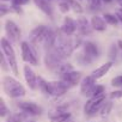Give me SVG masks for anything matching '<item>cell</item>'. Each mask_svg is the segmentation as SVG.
Masks as SVG:
<instances>
[{"instance_id":"34","label":"cell","mask_w":122,"mask_h":122,"mask_svg":"<svg viewBox=\"0 0 122 122\" xmlns=\"http://www.w3.org/2000/svg\"><path fill=\"white\" fill-rule=\"evenodd\" d=\"M117 46L122 49V40H118V41H117Z\"/></svg>"},{"instance_id":"17","label":"cell","mask_w":122,"mask_h":122,"mask_svg":"<svg viewBox=\"0 0 122 122\" xmlns=\"http://www.w3.org/2000/svg\"><path fill=\"white\" fill-rule=\"evenodd\" d=\"M91 26L96 31H104L107 29V22L99 16H93L91 18Z\"/></svg>"},{"instance_id":"24","label":"cell","mask_w":122,"mask_h":122,"mask_svg":"<svg viewBox=\"0 0 122 122\" xmlns=\"http://www.w3.org/2000/svg\"><path fill=\"white\" fill-rule=\"evenodd\" d=\"M7 112H9V109H7V107L5 104V101L3 98H0V116L5 117L7 115Z\"/></svg>"},{"instance_id":"18","label":"cell","mask_w":122,"mask_h":122,"mask_svg":"<svg viewBox=\"0 0 122 122\" xmlns=\"http://www.w3.org/2000/svg\"><path fill=\"white\" fill-rule=\"evenodd\" d=\"M84 53L87 54L90 57H98L99 56V51H98V48L95 43L92 42H85L84 43Z\"/></svg>"},{"instance_id":"14","label":"cell","mask_w":122,"mask_h":122,"mask_svg":"<svg viewBox=\"0 0 122 122\" xmlns=\"http://www.w3.org/2000/svg\"><path fill=\"white\" fill-rule=\"evenodd\" d=\"M77 28H78L80 35L85 36V35H90L91 34V28L92 26H90L89 20L85 17H79L78 20H77Z\"/></svg>"},{"instance_id":"15","label":"cell","mask_w":122,"mask_h":122,"mask_svg":"<svg viewBox=\"0 0 122 122\" xmlns=\"http://www.w3.org/2000/svg\"><path fill=\"white\" fill-rule=\"evenodd\" d=\"M51 87H53V96H61V95L66 93L70 89L62 80L51 81Z\"/></svg>"},{"instance_id":"29","label":"cell","mask_w":122,"mask_h":122,"mask_svg":"<svg viewBox=\"0 0 122 122\" xmlns=\"http://www.w3.org/2000/svg\"><path fill=\"white\" fill-rule=\"evenodd\" d=\"M111 85L112 86H122V76H118V77H116V78H114L112 80H111Z\"/></svg>"},{"instance_id":"33","label":"cell","mask_w":122,"mask_h":122,"mask_svg":"<svg viewBox=\"0 0 122 122\" xmlns=\"http://www.w3.org/2000/svg\"><path fill=\"white\" fill-rule=\"evenodd\" d=\"M115 16H116L117 19L122 23V9H117V10L115 11Z\"/></svg>"},{"instance_id":"23","label":"cell","mask_w":122,"mask_h":122,"mask_svg":"<svg viewBox=\"0 0 122 122\" xmlns=\"http://www.w3.org/2000/svg\"><path fill=\"white\" fill-rule=\"evenodd\" d=\"M70 5H71V7H72V10L76 12V13H83V7H81V5L79 4V3H77L76 0H70Z\"/></svg>"},{"instance_id":"20","label":"cell","mask_w":122,"mask_h":122,"mask_svg":"<svg viewBox=\"0 0 122 122\" xmlns=\"http://www.w3.org/2000/svg\"><path fill=\"white\" fill-rule=\"evenodd\" d=\"M103 18H104V20H105L108 24H110V25H117V23L120 22L115 15H110V13H104Z\"/></svg>"},{"instance_id":"6","label":"cell","mask_w":122,"mask_h":122,"mask_svg":"<svg viewBox=\"0 0 122 122\" xmlns=\"http://www.w3.org/2000/svg\"><path fill=\"white\" fill-rule=\"evenodd\" d=\"M105 101V95H101V96H95L92 98H90L86 104L84 105V112L87 115H92L95 114L104 103Z\"/></svg>"},{"instance_id":"26","label":"cell","mask_w":122,"mask_h":122,"mask_svg":"<svg viewBox=\"0 0 122 122\" xmlns=\"http://www.w3.org/2000/svg\"><path fill=\"white\" fill-rule=\"evenodd\" d=\"M104 90H105V89H104L103 85H96V87L93 89V92H92V97L104 95Z\"/></svg>"},{"instance_id":"21","label":"cell","mask_w":122,"mask_h":122,"mask_svg":"<svg viewBox=\"0 0 122 122\" xmlns=\"http://www.w3.org/2000/svg\"><path fill=\"white\" fill-rule=\"evenodd\" d=\"M71 71H73V67H72L71 64H64V65H61V66L56 70V72H57L60 76L66 74V73H68V72H71Z\"/></svg>"},{"instance_id":"12","label":"cell","mask_w":122,"mask_h":122,"mask_svg":"<svg viewBox=\"0 0 122 122\" xmlns=\"http://www.w3.org/2000/svg\"><path fill=\"white\" fill-rule=\"evenodd\" d=\"M76 29H77V23L74 22V19H72L71 17H65L64 24H62V26H61L62 32L67 36H71V35L74 34Z\"/></svg>"},{"instance_id":"7","label":"cell","mask_w":122,"mask_h":122,"mask_svg":"<svg viewBox=\"0 0 122 122\" xmlns=\"http://www.w3.org/2000/svg\"><path fill=\"white\" fill-rule=\"evenodd\" d=\"M5 30L9 36V38L12 42H18L22 37V30L20 28L13 22V20H6L5 23Z\"/></svg>"},{"instance_id":"19","label":"cell","mask_w":122,"mask_h":122,"mask_svg":"<svg viewBox=\"0 0 122 122\" xmlns=\"http://www.w3.org/2000/svg\"><path fill=\"white\" fill-rule=\"evenodd\" d=\"M37 85H38L40 90H41L44 95H51V96H53L51 83H48V81L44 80L42 77H38V78H37Z\"/></svg>"},{"instance_id":"9","label":"cell","mask_w":122,"mask_h":122,"mask_svg":"<svg viewBox=\"0 0 122 122\" xmlns=\"http://www.w3.org/2000/svg\"><path fill=\"white\" fill-rule=\"evenodd\" d=\"M80 79H81V73L80 72H76V71H71L66 74H62L61 76V79L68 87H72V86H76L77 84L80 83Z\"/></svg>"},{"instance_id":"27","label":"cell","mask_w":122,"mask_h":122,"mask_svg":"<svg viewBox=\"0 0 122 122\" xmlns=\"http://www.w3.org/2000/svg\"><path fill=\"white\" fill-rule=\"evenodd\" d=\"M70 7H71V5L68 3H66V1H62V3L59 4V9H60V11L62 13H67L70 11Z\"/></svg>"},{"instance_id":"11","label":"cell","mask_w":122,"mask_h":122,"mask_svg":"<svg viewBox=\"0 0 122 122\" xmlns=\"http://www.w3.org/2000/svg\"><path fill=\"white\" fill-rule=\"evenodd\" d=\"M18 108L30 115H41L42 114V108L38 107L37 104H35L34 102H19Z\"/></svg>"},{"instance_id":"35","label":"cell","mask_w":122,"mask_h":122,"mask_svg":"<svg viewBox=\"0 0 122 122\" xmlns=\"http://www.w3.org/2000/svg\"><path fill=\"white\" fill-rule=\"evenodd\" d=\"M102 1H104V3L109 4V3H111V1H112V0H102Z\"/></svg>"},{"instance_id":"5","label":"cell","mask_w":122,"mask_h":122,"mask_svg":"<svg viewBox=\"0 0 122 122\" xmlns=\"http://www.w3.org/2000/svg\"><path fill=\"white\" fill-rule=\"evenodd\" d=\"M49 30L50 29H48L44 25H40V26L35 28L30 32V43H31V46H37L38 43H43V41L46 40Z\"/></svg>"},{"instance_id":"31","label":"cell","mask_w":122,"mask_h":122,"mask_svg":"<svg viewBox=\"0 0 122 122\" xmlns=\"http://www.w3.org/2000/svg\"><path fill=\"white\" fill-rule=\"evenodd\" d=\"M101 1H102V0H89L90 5L92 7H95V9H99L101 7Z\"/></svg>"},{"instance_id":"38","label":"cell","mask_w":122,"mask_h":122,"mask_svg":"<svg viewBox=\"0 0 122 122\" xmlns=\"http://www.w3.org/2000/svg\"><path fill=\"white\" fill-rule=\"evenodd\" d=\"M29 122H35V121H29Z\"/></svg>"},{"instance_id":"28","label":"cell","mask_w":122,"mask_h":122,"mask_svg":"<svg viewBox=\"0 0 122 122\" xmlns=\"http://www.w3.org/2000/svg\"><path fill=\"white\" fill-rule=\"evenodd\" d=\"M24 120H25V115L22 114V112L16 114V115H13V117H12V122H23Z\"/></svg>"},{"instance_id":"32","label":"cell","mask_w":122,"mask_h":122,"mask_svg":"<svg viewBox=\"0 0 122 122\" xmlns=\"http://www.w3.org/2000/svg\"><path fill=\"white\" fill-rule=\"evenodd\" d=\"M29 3V0H13V6H22Z\"/></svg>"},{"instance_id":"13","label":"cell","mask_w":122,"mask_h":122,"mask_svg":"<svg viewBox=\"0 0 122 122\" xmlns=\"http://www.w3.org/2000/svg\"><path fill=\"white\" fill-rule=\"evenodd\" d=\"M112 67V62L111 61H108V62H104L103 65H101L99 67H97L93 72H92V77L95 78V79H101V78H103L108 72H109V70Z\"/></svg>"},{"instance_id":"16","label":"cell","mask_w":122,"mask_h":122,"mask_svg":"<svg viewBox=\"0 0 122 122\" xmlns=\"http://www.w3.org/2000/svg\"><path fill=\"white\" fill-rule=\"evenodd\" d=\"M34 3L43 13H46L48 17L53 18V7L48 3V0H34Z\"/></svg>"},{"instance_id":"3","label":"cell","mask_w":122,"mask_h":122,"mask_svg":"<svg viewBox=\"0 0 122 122\" xmlns=\"http://www.w3.org/2000/svg\"><path fill=\"white\" fill-rule=\"evenodd\" d=\"M64 56L61 55V53L57 50L56 47L47 50L46 56H44V64L47 66V68L51 70V71H56L60 66H61V61H62Z\"/></svg>"},{"instance_id":"37","label":"cell","mask_w":122,"mask_h":122,"mask_svg":"<svg viewBox=\"0 0 122 122\" xmlns=\"http://www.w3.org/2000/svg\"><path fill=\"white\" fill-rule=\"evenodd\" d=\"M120 5H121V6H122V0H121V3H120Z\"/></svg>"},{"instance_id":"1","label":"cell","mask_w":122,"mask_h":122,"mask_svg":"<svg viewBox=\"0 0 122 122\" xmlns=\"http://www.w3.org/2000/svg\"><path fill=\"white\" fill-rule=\"evenodd\" d=\"M3 90L10 98H19L25 95V87L15 78L5 76L3 79Z\"/></svg>"},{"instance_id":"4","label":"cell","mask_w":122,"mask_h":122,"mask_svg":"<svg viewBox=\"0 0 122 122\" xmlns=\"http://www.w3.org/2000/svg\"><path fill=\"white\" fill-rule=\"evenodd\" d=\"M20 49H22V59L29 65H37V53L36 50L31 47V44H29L28 42H22L20 44Z\"/></svg>"},{"instance_id":"30","label":"cell","mask_w":122,"mask_h":122,"mask_svg":"<svg viewBox=\"0 0 122 122\" xmlns=\"http://www.w3.org/2000/svg\"><path fill=\"white\" fill-rule=\"evenodd\" d=\"M122 97V91H112L110 93V98L111 99H117V98H121Z\"/></svg>"},{"instance_id":"8","label":"cell","mask_w":122,"mask_h":122,"mask_svg":"<svg viewBox=\"0 0 122 122\" xmlns=\"http://www.w3.org/2000/svg\"><path fill=\"white\" fill-rule=\"evenodd\" d=\"M95 87H96V79H95L92 76L85 77V78L81 80V83H80V92H81V95H84V96L92 95Z\"/></svg>"},{"instance_id":"39","label":"cell","mask_w":122,"mask_h":122,"mask_svg":"<svg viewBox=\"0 0 122 122\" xmlns=\"http://www.w3.org/2000/svg\"><path fill=\"white\" fill-rule=\"evenodd\" d=\"M9 122H10V121H9Z\"/></svg>"},{"instance_id":"2","label":"cell","mask_w":122,"mask_h":122,"mask_svg":"<svg viewBox=\"0 0 122 122\" xmlns=\"http://www.w3.org/2000/svg\"><path fill=\"white\" fill-rule=\"evenodd\" d=\"M0 44H1V50L3 54L5 55V57L7 59V62H9V67L12 70L13 74L16 77L19 76V71H18V64H17V57H16V53L13 47L11 46L10 41L6 37H3L1 41H0Z\"/></svg>"},{"instance_id":"25","label":"cell","mask_w":122,"mask_h":122,"mask_svg":"<svg viewBox=\"0 0 122 122\" xmlns=\"http://www.w3.org/2000/svg\"><path fill=\"white\" fill-rule=\"evenodd\" d=\"M111 108H112V103H111V102L104 103V105H103V108H102V110H101V114H102V116H105V115H108V114L111 111Z\"/></svg>"},{"instance_id":"36","label":"cell","mask_w":122,"mask_h":122,"mask_svg":"<svg viewBox=\"0 0 122 122\" xmlns=\"http://www.w3.org/2000/svg\"><path fill=\"white\" fill-rule=\"evenodd\" d=\"M1 1H3V3H4V1H9V0H1Z\"/></svg>"},{"instance_id":"10","label":"cell","mask_w":122,"mask_h":122,"mask_svg":"<svg viewBox=\"0 0 122 122\" xmlns=\"http://www.w3.org/2000/svg\"><path fill=\"white\" fill-rule=\"evenodd\" d=\"M23 72H24V78H25V81H26L28 86L31 90H35L36 86H37V77H36L35 72L32 71V68L29 65H24Z\"/></svg>"},{"instance_id":"22","label":"cell","mask_w":122,"mask_h":122,"mask_svg":"<svg viewBox=\"0 0 122 122\" xmlns=\"http://www.w3.org/2000/svg\"><path fill=\"white\" fill-rule=\"evenodd\" d=\"M71 117V114L70 112H64V114H60L57 115L56 117L54 118H50L53 122H67V120Z\"/></svg>"}]
</instances>
